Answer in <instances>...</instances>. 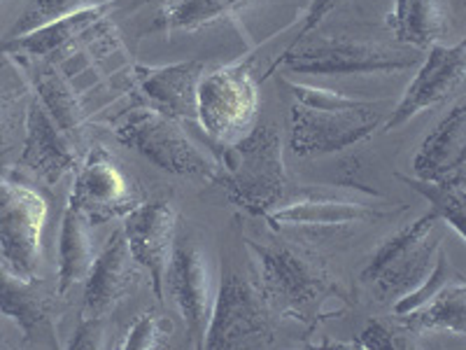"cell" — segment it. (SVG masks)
I'll use <instances>...</instances> for the list:
<instances>
[{"label": "cell", "instance_id": "obj_10", "mask_svg": "<svg viewBox=\"0 0 466 350\" xmlns=\"http://www.w3.org/2000/svg\"><path fill=\"white\" fill-rule=\"evenodd\" d=\"M143 201V190L124 173L122 166L116 164L115 157L103 145L91 148L75 169L68 203L77 208L89 224L124 220Z\"/></svg>", "mask_w": 466, "mask_h": 350}, {"label": "cell", "instance_id": "obj_14", "mask_svg": "<svg viewBox=\"0 0 466 350\" xmlns=\"http://www.w3.org/2000/svg\"><path fill=\"white\" fill-rule=\"evenodd\" d=\"M124 236L133 257L147 271L154 297L166 299V269L175 245L177 211L168 199H145L124 218Z\"/></svg>", "mask_w": 466, "mask_h": 350}, {"label": "cell", "instance_id": "obj_16", "mask_svg": "<svg viewBox=\"0 0 466 350\" xmlns=\"http://www.w3.org/2000/svg\"><path fill=\"white\" fill-rule=\"evenodd\" d=\"M143 266L133 257L124 229L112 232L107 243L96 255L89 278L85 281V320H106L131 290L138 285Z\"/></svg>", "mask_w": 466, "mask_h": 350}, {"label": "cell", "instance_id": "obj_24", "mask_svg": "<svg viewBox=\"0 0 466 350\" xmlns=\"http://www.w3.org/2000/svg\"><path fill=\"white\" fill-rule=\"evenodd\" d=\"M31 96L22 58L0 54V154L16 143L19 129L26 122Z\"/></svg>", "mask_w": 466, "mask_h": 350}, {"label": "cell", "instance_id": "obj_32", "mask_svg": "<svg viewBox=\"0 0 466 350\" xmlns=\"http://www.w3.org/2000/svg\"><path fill=\"white\" fill-rule=\"evenodd\" d=\"M343 3L345 0H310V5H308V10H306V16H303L301 31L297 33V37H294L291 43H297V40L306 37L310 31H315V28L322 24L324 16H327L329 12H334L339 5H343Z\"/></svg>", "mask_w": 466, "mask_h": 350}, {"label": "cell", "instance_id": "obj_6", "mask_svg": "<svg viewBox=\"0 0 466 350\" xmlns=\"http://www.w3.org/2000/svg\"><path fill=\"white\" fill-rule=\"evenodd\" d=\"M273 344V308L259 283L227 273L212 302L203 350L266 348Z\"/></svg>", "mask_w": 466, "mask_h": 350}, {"label": "cell", "instance_id": "obj_12", "mask_svg": "<svg viewBox=\"0 0 466 350\" xmlns=\"http://www.w3.org/2000/svg\"><path fill=\"white\" fill-rule=\"evenodd\" d=\"M466 75V43L457 45H434L427 49V58L415 73L413 82L408 85L406 94L392 110L385 122L387 131L408 124L413 117L424 110H434L445 103L464 85Z\"/></svg>", "mask_w": 466, "mask_h": 350}, {"label": "cell", "instance_id": "obj_5", "mask_svg": "<svg viewBox=\"0 0 466 350\" xmlns=\"http://www.w3.org/2000/svg\"><path fill=\"white\" fill-rule=\"evenodd\" d=\"M415 54L406 49L387 47L380 43H366L355 37H301L282 52L268 75L276 73L278 66H287L299 75H376L397 73L415 66Z\"/></svg>", "mask_w": 466, "mask_h": 350}, {"label": "cell", "instance_id": "obj_8", "mask_svg": "<svg viewBox=\"0 0 466 350\" xmlns=\"http://www.w3.org/2000/svg\"><path fill=\"white\" fill-rule=\"evenodd\" d=\"M259 87L245 64L203 73L198 82V115L208 139L219 148L240 140L257 127Z\"/></svg>", "mask_w": 466, "mask_h": 350}, {"label": "cell", "instance_id": "obj_19", "mask_svg": "<svg viewBox=\"0 0 466 350\" xmlns=\"http://www.w3.org/2000/svg\"><path fill=\"white\" fill-rule=\"evenodd\" d=\"M466 164V106L457 101L422 140L413 161L418 180L441 182L464 173Z\"/></svg>", "mask_w": 466, "mask_h": 350}, {"label": "cell", "instance_id": "obj_20", "mask_svg": "<svg viewBox=\"0 0 466 350\" xmlns=\"http://www.w3.org/2000/svg\"><path fill=\"white\" fill-rule=\"evenodd\" d=\"M385 24L399 43L427 52L455 31V12L451 0H392Z\"/></svg>", "mask_w": 466, "mask_h": 350}, {"label": "cell", "instance_id": "obj_33", "mask_svg": "<svg viewBox=\"0 0 466 350\" xmlns=\"http://www.w3.org/2000/svg\"><path fill=\"white\" fill-rule=\"evenodd\" d=\"M0 3H3V0H0Z\"/></svg>", "mask_w": 466, "mask_h": 350}, {"label": "cell", "instance_id": "obj_3", "mask_svg": "<svg viewBox=\"0 0 466 350\" xmlns=\"http://www.w3.org/2000/svg\"><path fill=\"white\" fill-rule=\"evenodd\" d=\"M115 139L143 154L161 170L182 178H215V160L182 131L180 122L145 103L116 112L110 122Z\"/></svg>", "mask_w": 466, "mask_h": 350}, {"label": "cell", "instance_id": "obj_17", "mask_svg": "<svg viewBox=\"0 0 466 350\" xmlns=\"http://www.w3.org/2000/svg\"><path fill=\"white\" fill-rule=\"evenodd\" d=\"M206 66L203 61H180L168 66L133 64V85L140 101L177 122H197L198 82Z\"/></svg>", "mask_w": 466, "mask_h": 350}, {"label": "cell", "instance_id": "obj_7", "mask_svg": "<svg viewBox=\"0 0 466 350\" xmlns=\"http://www.w3.org/2000/svg\"><path fill=\"white\" fill-rule=\"evenodd\" d=\"M378 103L360 101L350 108H310L294 103L287 117V143L297 157H322L343 152L371 139L382 124Z\"/></svg>", "mask_w": 466, "mask_h": 350}, {"label": "cell", "instance_id": "obj_1", "mask_svg": "<svg viewBox=\"0 0 466 350\" xmlns=\"http://www.w3.org/2000/svg\"><path fill=\"white\" fill-rule=\"evenodd\" d=\"M245 243L259 273L257 283L270 308L282 318L313 329L350 306L348 292L340 287L339 278L329 273L322 260L285 243H259L252 239Z\"/></svg>", "mask_w": 466, "mask_h": 350}, {"label": "cell", "instance_id": "obj_27", "mask_svg": "<svg viewBox=\"0 0 466 350\" xmlns=\"http://www.w3.org/2000/svg\"><path fill=\"white\" fill-rule=\"evenodd\" d=\"M112 0H33L31 7L22 15V19L15 24L7 37L22 36V33L33 31V28L43 26V24L61 19V16L75 15V12L89 10V7L107 5Z\"/></svg>", "mask_w": 466, "mask_h": 350}, {"label": "cell", "instance_id": "obj_23", "mask_svg": "<svg viewBox=\"0 0 466 350\" xmlns=\"http://www.w3.org/2000/svg\"><path fill=\"white\" fill-rule=\"evenodd\" d=\"M408 329L415 335L420 332H451L455 336L466 335V283L464 276L455 278L452 283L439 290L430 302L410 311L406 315H399Z\"/></svg>", "mask_w": 466, "mask_h": 350}, {"label": "cell", "instance_id": "obj_22", "mask_svg": "<svg viewBox=\"0 0 466 350\" xmlns=\"http://www.w3.org/2000/svg\"><path fill=\"white\" fill-rule=\"evenodd\" d=\"M94 262L96 248L94 239H91L89 220L68 203L64 212V224H61V239H58V297H64L75 285L85 283Z\"/></svg>", "mask_w": 466, "mask_h": 350}, {"label": "cell", "instance_id": "obj_18", "mask_svg": "<svg viewBox=\"0 0 466 350\" xmlns=\"http://www.w3.org/2000/svg\"><path fill=\"white\" fill-rule=\"evenodd\" d=\"M0 315L15 323L33 345H56L54 297L40 278H19L7 269L5 262H0Z\"/></svg>", "mask_w": 466, "mask_h": 350}, {"label": "cell", "instance_id": "obj_25", "mask_svg": "<svg viewBox=\"0 0 466 350\" xmlns=\"http://www.w3.org/2000/svg\"><path fill=\"white\" fill-rule=\"evenodd\" d=\"M252 0H166L159 26L166 33H191L238 15Z\"/></svg>", "mask_w": 466, "mask_h": 350}, {"label": "cell", "instance_id": "obj_28", "mask_svg": "<svg viewBox=\"0 0 466 350\" xmlns=\"http://www.w3.org/2000/svg\"><path fill=\"white\" fill-rule=\"evenodd\" d=\"M461 273L460 271L452 266L451 257H448V252H445L443 248L439 250V257H436V264L434 269H431V273L427 278H424L422 283H420L418 287H415L413 292H408L406 297L397 299V302L392 304V314L397 315H406L410 314V311H415V308L422 306L424 302H430L431 297H434L436 292L443 290L448 283H452L455 278H460Z\"/></svg>", "mask_w": 466, "mask_h": 350}, {"label": "cell", "instance_id": "obj_26", "mask_svg": "<svg viewBox=\"0 0 466 350\" xmlns=\"http://www.w3.org/2000/svg\"><path fill=\"white\" fill-rule=\"evenodd\" d=\"M408 187H413L418 194H422L430 201L431 212L441 222L451 224L460 239H464V203H466V175H455L448 180L427 182L418 178H403Z\"/></svg>", "mask_w": 466, "mask_h": 350}, {"label": "cell", "instance_id": "obj_29", "mask_svg": "<svg viewBox=\"0 0 466 350\" xmlns=\"http://www.w3.org/2000/svg\"><path fill=\"white\" fill-rule=\"evenodd\" d=\"M170 335H173V324L166 315L154 314V311H145L138 315V320L128 327L127 336H124L122 350H159L170 344Z\"/></svg>", "mask_w": 466, "mask_h": 350}, {"label": "cell", "instance_id": "obj_21", "mask_svg": "<svg viewBox=\"0 0 466 350\" xmlns=\"http://www.w3.org/2000/svg\"><path fill=\"white\" fill-rule=\"evenodd\" d=\"M107 7H110V3L61 16V19L43 24V26L33 28V31L22 33V36L5 37L0 43V54H15L19 58H33V61H54L86 28L94 26L96 22H101L103 16H107Z\"/></svg>", "mask_w": 466, "mask_h": 350}, {"label": "cell", "instance_id": "obj_4", "mask_svg": "<svg viewBox=\"0 0 466 350\" xmlns=\"http://www.w3.org/2000/svg\"><path fill=\"white\" fill-rule=\"evenodd\" d=\"M439 224L441 220L431 211L415 222L403 224L376 250V255L361 271V285L369 287L380 304H394L413 292L430 276L439 250L443 248L436 236Z\"/></svg>", "mask_w": 466, "mask_h": 350}, {"label": "cell", "instance_id": "obj_30", "mask_svg": "<svg viewBox=\"0 0 466 350\" xmlns=\"http://www.w3.org/2000/svg\"><path fill=\"white\" fill-rule=\"evenodd\" d=\"M413 329H408L401 323V327H392L385 323H373L366 324V329L360 335L357 348H369V350H385V348H413Z\"/></svg>", "mask_w": 466, "mask_h": 350}, {"label": "cell", "instance_id": "obj_13", "mask_svg": "<svg viewBox=\"0 0 466 350\" xmlns=\"http://www.w3.org/2000/svg\"><path fill=\"white\" fill-rule=\"evenodd\" d=\"M77 149V136L66 131L56 122V117L33 94L24 122V148L19 164L47 185H56L80 166L82 157Z\"/></svg>", "mask_w": 466, "mask_h": 350}, {"label": "cell", "instance_id": "obj_11", "mask_svg": "<svg viewBox=\"0 0 466 350\" xmlns=\"http://www.w3.org/2000/svg\"><path fill=\"white\" fill-rule=\"evenodd\" d=\"M166 294L182 315L187 335L194 348L203 350L208 320H210L212 302V273L208 257L197 243L182 239L175 241L173 255L166 269Z\"/></svg>", "mask_w": 466, "mask_h": 350}, {"label": "cell", "instance_id": "obj_31", "mask_svg": "<svg viewBox=\"0 0 466 350\" xmlns=\"http://www.w3.org/2000/svg\"><path fill=\"white\" fill-rule=\"evenodd\" d=\"M106 320H85L82 318L80 329L75 332V339L70 341L68 348H106Z\"/></svg>", "mask_w": 466, "mask_h": 350}, {"label": "cell", "instance_id": "obj_15", "mask_svg": "<svg viewBox=\"0 0 466 350\" xmlns=\"http://www.w3.org/2000/svg\"><path fill=\"white\" fill-rule=\"evenodd\" d=\"M387 215L390 212L376 206L306 190L294 199H282L273 211L266 212L264 220L276 232H324L376 222Z\"/></svg>", "mask_w": 466, "mask_h": 350}, {"label": "cell", "instance_id": "obj_2", "mask_svg": "<svg viewBox=\"0 0 466 350\" xmlns=\"http://www.w3.org/2000/svg\"><path fill=\"white\" fill-rule=\"evenodd\" d=\"M215 178L233 206L248 215L264 218L287 194L282 139L273 124L255 127L243 139L224 145L215 160Z\"/></svg>", "mask_w": 466, "mask_h": 350}, {"label": "cell", "instance_id": "obj_9", "mask_svg": "<svg viewBox=\"0 0 466 350\" xmlns=\"http://www.w3.org/2000/svg\"><path fill=\"white\" fill-rule=\"evenodd\" d=\"M47 206L31 187L0 180V257L26 281L40 278Z\"/></svg>", "mask_w": 466, "mask_h": 350}]
</instances>
